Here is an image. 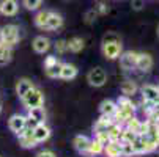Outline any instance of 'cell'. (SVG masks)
<instances>
[{
    "label": "cell",
    "instance_id": "277c9868",
    "mask_svg": "<svg viewBox=\"0 0 159 157\" xmlns=\"http://www.w3.org/2000/svg\"><path fill=\"white\" fill-rule=\"evenodd\" d=\"M61 66H63V63H60L57 60V57L49 55L44 60V72H46V76L51 77V79H58L60 72H61Z\"/></svg>",
    "mask_w": 159,
    "mask_h": 157
},
{
    "label": "cell",
    "instance_id": "30bf717a",
    "mask_svg": "<svg viewBox=\"0 0 159 157\" xmlns=\"http://www.w3.org/2000/svg\"><path fill=\"white\" fill-rule=\"evenodd\" d=\"M135 68L142 72H148L153 68V58L150 54H137V61H135Z\"/></svg>",
    "mask_w": 159,
    "mask_h": 157
},
{
    "label": "cell",
    "instance_id": "d4e9b609",
    "mask_svg": "<svg viewBox=\"0 0 159 157\" xmlns=\"http://www.w3.org/2000/svg\"><path fill=\"white\" fill-rule=\"evenodd\" d=\"M121 126L120 123H112L107 129V133H109V138L110 140H118L120 142V137H121Z\"/></svg>",
    "mask_w": 159,
    "mask_h": 157
},
{
    "label": "cell",
    "instance_id": "ab89813d",
    "mask_svg": "<svg viewBox=\"0 0 159 157\" xmlns=\"http://www.w3.org/2000/svg\"><path fill=\"white\" fill-rule=\"evenodd\" d=\"M156 33H157V38H159V25H157V28H156Z\"/></svg>",
    "mask_w": 159,
    "mask_h": 157
},
{
    "label": "cell",
    "instance_id": "ffe728a7",
    "mask_svg": "<svg viewBox=\"0 0 159 157\" xmlns=\"http://www.w3.org/2000/svg\"><path fill=\"white\" fill-rule=\"evenodd\" d=\"M32 88H33L32 80H29V79H19L17 83H16V93H17L19 98H22V96H25L27 91H30Z\"/></svg>",
    "mask_w": 159,
    "mask_h": 157
},
{
    "label": "cell",
    "instance_id": "4fadbf2b",
    "mask_svg": "<svg viewBox=\"0 0 159 157\" xmlns=\"http://www.w3.org/2000/svg\"><path fill=\"white\" fill-rule=\"evenodd\" d=\"M61 25H63V17L58 13L49 11V17H48L46 25H44V30H58Z\"/></svg>",
    "mask_w": 159,
    "mask_h": 157
},
{
    "label": "cell",
    "instance_id": "2e32d148",
    "mask_svg": "<svg viewBox=\"0 0 159 157\" xmlns=\"http://www.w3.org/2000/svg\"><path fill=\"white\" fill-rule=\"evenodd\" d=\"M104 152H106L107 157H121V142L110 140L104 146Z\"/></svg>",
    "mask_w": 159,
    "mask_h": 157
},
{
    "label": "cell",
    "instance_id": "6da1fadb",
    "mask_svg": "<svg viewBox=\"0 0 159 157\" xmlns=\"http://www.w3.org/2000/svg\"><path fill=\"white\" fill-rule=\"evenodd\" d=\"M134 113H135V107L131 102V99L128 96H121L117 101V110L112 118H115L117 123H123V121H128L129 118H132Z\"/></svg>",
    "mask_w": 159,
    "mask_h": 157
},
{
    "label": "cell",
    "instance_id": "ac0fdd59",
    "mask_svg": "<svg viewBox=\"0 0 159 157\" xmlns=\"http://www.w3.org/2000/svg\"><path fill=\"white\" fill-rule=\"evenodd\" d=\"M73 145H74V148H76L77 152H80V154H87V152H88L90 138L85 137V135H77V137L73 140Z\"/></svg>",
    "mask_w": 159,
    "mask_h": 157
},
{
    "label": "cell",
    "instance_id": "4316f807",
    "mask_svg": "<svg viewBox=\"0 0 159 157\" xmlns=\"http://www.w3.org/2000/svg\"><path fill=\"white\" fill-rule=\"evenodd\" d=\"M104 152V145L95 138V140H90V145H88V152L87 154H92V155H96V154H101Z\"/></svg>",
    "mask_w": 159,
    "mask_h": 157
},
{
    "label": "cell",
    "instance_id": "3957f363",
    "mask_svg": "<svg viewBox=\"0 0 159 157\" xmlns=\"http://www.w3.org/2000/svg\"><path fill=\"white\" fill-rule=\"evenodd\" d=\"M19 27L17 25H13V24H8L2 28V42L7 44V46L13 47L19 42Z\"/></svg>",
    "mask_w": 159,
    "mask_h": 157
},
{
    "label": "cell",
    "instance_id": "7c38bea8",
    "mask_svg": "<svg viewBox=\"0 0 159 157\" xmlns=\"http://www.w3.org/2000/svg\"><path fill=\"white\" fill-rule=\"evenodd\" d=\"M19 11V5L16 0H2L0 2V13L3 16H16Z\"/></svg>",
    "mask_w": 159,
    "mask_h": 157
},
{
    "label": "cell",
    "instance_id": "8fae6325",
    "mask_svg": "<svg viewBox=\"0 0 159 157\" xmlns=\"http://www.w3.org/2000/svg\"><path fill=\"white\" fill-rule=\"evenodd\" d=\"M27 126V116H22V115H13L10 120H8V127L14 132V133H19L22 129Z\"/></svg>",
    "mask_w": 159,
    "mask_h": 157
},
{
    "label": "cell",
    "instance_id": "d590c367",
    "mask_svg": "<svg viewBox=\"0 0 159 157\" xmlns=\"http://www.w3.org/2000/svg\"><path fill=\"white\" fill-rule=\"evenodd\" d=\"M96 138L106 146L109 142H110V138H109V133L107 132H99V133H96Z\"/></svg>",
    "mask_w": 159,
    "mask_h": 157
},
{
    "label": "cell",
    "instance_id": "b9f144b4",
    "mask_svg": "<svg viewBox=\"0 0 159 157\" xmlns=\"http://www.w3.org/2000/svg\"><path fill=\"white\" fill-rule=\"evenodd\" d=\"M0 111H2V104H0Z\"/></svg>",
    "mask_w": 159,
    "mask_h": 157
},
{
    "label": "cell",
    "instance_id": "4dcf8cb0",
    "mask_svg": "<svg viewBox=\"0 0 159 157\" xmlns=\"http://www.w3.org/2000/svg\"><path fill=\"white\" fill-rule=\"evenodd\" d=\"M132 155H135V151H134L132 143L121 142V157H132Z\"/></svg>",
    "mask_w": 159,
    "mask_h": 157
},
{
    "label": "cell",
    "instance_id": "ba28073f",
    "mask_svg": "<svg viewBox=\"0 0 159 157\" xmlns=\"http://www.w3.org/2000/svg\"><path fill=\"white\" fill-rule=\"evenodd\" d=\"M118 58H120V66H121V69L131 71V69L135 68V61H137V52L128 50V52L120 54Z\"/></svg>",
    "mask_w": 159,
    "mask_h": 157
},
{
    "label": "cell",
    "instance_id": "836d02e7",
    "mask_svg": "<svg viewBox=\"0 0 159 157\" xmlns=\"http://www.w3.org/2000/svg\"><path fill=\"white\" fill-rule=\"evenodd\" d=\"M96 16H98V13H96L95 8H93V10H88V11L85 13V22H87V24H93L95 19H96Z\"/></svg>",
    "mask_w": 159,
    "mask_h": 157
},
{
    "label": "cell",
    "instance_id": "d6a6232c",
    "mask_svg": "<svg viewBox=\"0 0 159 157\" xmlns=\"http://www.w3.org/2000/svg\"><path fill=\"white\" fill-rule=\"evenodd\" d=\"M55 52L57 54H65L66 50H68V41H65V39H58L57 42H55Z\"/></svg>",
    "mask_w": 159,
    "mask_h": 157
},
{
    "label": "cell",
    "instance_id": "f1b7e54d",
    "mask_svg": "<svg viewBox=\"0 0 159 157\" xmlns=\"http://www.w3.org/2000/svg\"><path fill=\"white\" fill-rule=\"evenodd\" d=\"M140 126H142V123H140V120H137L135 116H132V118H129L128 121H126V127L129 129V130H132V132H135L139 135V130H140Z\"/></svg>",
    "mask_w": 159,
    "mask_h": 157
},
{
    "label": "cell",
    "instance_id": "1f68e13d",
    "mask_svg": "<svg viewBox=\"0 0 159 157\" xmlns=\"http://www.w3.org/2000/svg\"><path fill=\"white\" fill-rule=\"evenodd\" d=\"M22 3H24V7L29 10V11H35L41 7L43 0H22Z\"/></svg>",
    "mask_w": 159,
    "mask_h": 157
},
{
    "label": "cell",
    "instance_id": "603a6c76",
    "mask_svg": "<svg viewBox=\"0 0 159 157\" xmlns=\"http://www.w3.org/2000/svg\"><path fill=\"white\" fill-rule=\"evenodd\" d=\"M113 121L110 120V116H104V115H101V118L95 123V132L96 133H99V132H107V129H109V126L112 124Z\"/></svg>",
    "mask_w": 159,
    "mask_h": 157
},
{
    "label": "cell",
    "instance_id": "7bdbcfd3",
    "mask_svg": "<svg viewBox=\"0 0 159 157\" xmlns=\"http://www.w3.org/2000/svg\"><path fill=\"white\" fill-rule=\"evenodd\" d=\"M157 89H159V86H157Z\"/></svg>",
    "mask_w": 159,
    "mask_h": 157
},
{
    "label": "cell",
    "instance_id": "74e56055",
    "mask_svg": "<svg viewBox=\"0 0 159 157\" xmlns=\"http://www.w3.org/2000/svg\"><path fill=\"white\" fill-rule=\"evenodd\" d=\"M143 0H132L131 2V7H132V10H135V11H140L142 8H143Z\"/></svg>",
    "mask_w": 159,
    "mask_h": 157
},
{
    "label": "cell",
    "instance_id": "cb8c5ba5",
    "mask_svg": "<svg viewBox=\"0 0 159 157\" xmlns=\"http://www.w3.org/2000/svg\"><path fill=\"white\" fill-rule=\"evenodd\" d=\"M84 47H85V41L82 38H77L76 36V38H71L70 41H68V50H71L74 54L84 50Z\"/></svg>",
    "mask_w": 159,
    "mask_h": 157
},
{
    "label": "cell",
    "instance_id": "52a82bcc",
    "mask_svg": "<svg viewBox=\"0 0 159 157\" xmlns=\"http://www.w3.org/2000/svg\"><path fill=\"white\" fill-rule=\"evenodd\" d=\"M17 135H19V143H20L22 148L29 149V148H33V146L38 145L36 140H35V137H33V129L29 127V126H25L24 129L17 133Z\"/></svg>",
    "mask_w": 159,
    "mask_h": 157
},
{
    "label": "cell",
    "instance_id": "9a60e30c",
    "mask_svg": "<svg viewBox=\"0 0 159 157\" xmlns=\"http://www.w3.org/2000/svg\"><path fill=\"white\" fill-rule=\"evenodd\" d=\"M142 98L143 101H150V102H157L159 101V89L154 85H145L142 88Z\"/></svg>",
    "mask_w": 159,
    "mask_h": 157
},
{
    "label": "cell",
    "instance_id": "7402d4cb",
    "mask_svg": "<svg viewBox=\"0 0 159 157\" xmlns=\"http://www.w3.org/2000/svg\"><path fill=\"white\" fill-rule=\"evenodd\" d=\"M11 55H13V50L10 46L7 44L0 42V66H5L11 61Z\"/></svg>",
    "mask_w": 159,
    "mask_h": 157
},
{
    "label": "cell",
    "instance_id": "5bb4252c",
    "mask_svg": "<svg viewBox=\"0 0 159 157\" xmlns=\"http://www.w3.org/2000/svg\"><path fill=\"white\" fill-rule=\"evenodd\" d=\"M32 47L36 54H44L51 49V41L44 36H36L32 42Z\"/></svg>",
    "mask_w": 159,
    "mask_h": 157
},
{
    "label": "cell",
    "instance_id": "8992f818",
    "mask_svg": "<svg viewBox=\"0 0 159 157\" xmlns=\"http://www.w3.org/2000/svg\"><path fill=\"white\" fill-rule=\"evenodd\" d=\"M121 54V41L113 42H102V55L107 60H115Z\"/></svg>",
    "mask_w": 159,
    "mask_h": 157
},
{
    "label": "cell",
    "instance_id": "5b68a950",
    "mask_svg": "<svg viewBox=\"0 0 159 157\" xmlns=\"http://www.w3.org/2000/svg\"><path fill=\"white\" fill-rule=\"evenodd\" d=\"M87 80H88V83L92 85V86L99 88V86H104V85H106V82H107V74H106V71H104L102 68L96 66V68H93L92 71L87 74Z\"/></svg>",
    "mask_w": 159,
    "mask_h": 157
},
{
    "label": "cell",
    "instance_id": "484cf974",
    "mask_svg": "<svg viewBox=\"0 0 159 157\" xmlns=\"http://www.w3.org/2000/svg\"><path fill=\"white\" fill-rule=\"evenodd\" d=\"M135 91H137V85H135L132 80H125L123 83H121V93L125 94V96H134L135 94Z\"/></svg>",
    "mask_w": 159,
    "mask_h": 157
},
{
    "label": "cell",
    "instance_id": "8d00e7d4",
    "mask_svg": "<svg viewBox=\"0 0 159 157\" xmlns=\"http://www.w3.org/2000/svg\"><path fill=\"white\" fill-rule=\"evenodd\" d=\"M113 41H120V38L113 33V32H110V33H107L106 36H104V39H102V42H113Z\"/></svg>",
    "mask_w": 159,
    "mask_h": 157
},
{
    "label": "cell",
    "instance_id": "9c48e42d",
    "mask_svg": "<svg viewBox=\"0 0 159 157\" xmlns=\"http://www.w3.org/2000/svg\"><path fill=\"white\" fill-rule=\"evenodd\" d=\"M33 137L36 140V143H43L46 142L49 137H51V129L44 124V123H39L33 127Z\"/></svg>",
    "mask_w": 159,
    "mask_h": 157
},
{
    "label": "cell",
    "instance_id": "60d3db41",
    "mask_svg": "<svg viewBox=\"0 0 159 157\" xmlns=\"http://www.w3.org/2000/svg\"><path fill=\"white\" fill-rule=\"evenodd\" d=\"M0 42H2V28H0Z\"/></svg>",
    "mask_w": 159,
    "mask_h": 157
},
{
    "label": "cell",
    "instance_id": "e575fe53",
    "mask_svg": "<svg viewBox=\"0 0 159 157\" xmlns=\"http://www.w3.org/2000/svg\"><path fill=\"white\" fill-rule=\"evenodd\" d=\"M95 10H96L98 14H107L109 13V5H106L104 2H99L98 7H95Z\"/></svg>",
    "mask_w": 159,
    "mask_h": 157
},
{
    "label": "cell",
    "instance_id": "f546056e",
    "mask_svg": "<svg viewBox=\"0 0 159 157\" xmlns=\"http://www.w3.org/2000/svg\"><path fill=\"white\" fill-rule=\"evenodd\" d=\"M135 138H137V133L129 130L128 127L121 130V137H120V142H128V143H132Z\"/></svg>",
    "mask_w": 159,
    "mask_h": 157
},
{
    "label": "cell",
    "instance_id": "7a4b0ae2",
    "mask_svg": "<svg viewBox=\"0 0 159 157\" xmlns=\"http://www.w3.org/2000/svg\"><path fill=\"white\" fill-rule=\"evenodd\" d=\"M20 99H22V102H24V105H25L27 108L41 107V105L44 104V96H43V93H41V89H38V88H35V86L30 89V91H27V94L22 96Z\"/></svg>",
    "mask_w": 159,
    "mask_h": 157
},
{
    "label": "cell",
    "instance_id": "83f0119b",
    "mask_svg": "<svg viewBox=\"0 0 159 157\" xmlns=\"http://www.w3.org/2000/svg\"><path fill=\"white\" fill-rule=\"evenodd\" d=\"M48 17H49V11H39L35 16V25L38 28L44 30V25H46V22H48Z\"/></svg>",
    "mask_w": 159,
    "mask_h": 157
},
{
    "label": "cell",
    "instance_id": "44dd1931",
    "mask_svg": "<svg viewBox=\"0 0 159 157\" xmlns=\"http://www.w3.org/2000/svg\"><path fill=\"white\" fill-rule=\"evenodd\" d=\"M27 118L36 121L38 124L39 123H44V120H46V111H44L43 105L41 107H32V108H29V116Z\"/></svg>",
    "mask_w": 159,
    "mask_h": 157
},
{
    "label": "cell",
    "instance_id": "e0dca14e",
    "mask_svg": "<svg viewBox=\"0 0 159 157\" xmlns=\"http://www.w3.org/2000/svg\"><path fill=\"white\" fill-rule=\"evenodd\" d=\"M115 110H117V102H113L110 99H106L99 104V111H101V115L104 116H113V113H115Z\"/></svg>",
    "mask_w": 159,
    "mask_h": 157
},
{
    "label": "cell",
    "instance_id": "d6986e66",
    "mask_svg": "<svg viewBox=\"0 0 159 157\" xmlns=\"http://www.w3.org/2000/svg\"><path fill=\"white\" fill-rule=\"evenodd\" d=\"M77 76V68L74 64H70V63H65L61 66V72H60V79L63 80H73L74 77Z\"/></svg>",
    "mask_w": 159,
    "mask_h": 157
},
{
    "label": "cell",
    "instance_id": "f35d334b",
    "mask_svg": "<svg viewBox=\"0 0 159 157\" xmlns=\"http://www.w3.org/2000/svg\"><path fill=\"white\" fill-rule=\"evenodd\" d=\"M36 157H55V154H54L52 151H49V149H44V151L38 152Z\"/></svg>",
    "mask_w": 159,
    "mask_h": 157
}]
</instances>
